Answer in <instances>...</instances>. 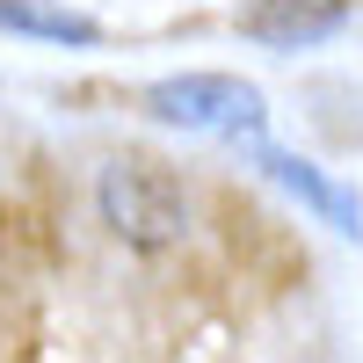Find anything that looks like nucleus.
<instances>
[{"instance_id": "nucleus-5", "label": "nucleus", "mask_w": 363, "mask_h": 363, "mask_svg": "<svg viewBox=\"0 0 363 363\" xmlns=\"http://www.w3.org/2000/svg\"><path fill=\"white\" fill-rule=\"evenodd\" d=\"M0 29H15V37H44V44H73V51L102 44V29L87 22V15L44 8V0H0Z\"/></svg>"}, {"instance_id": "nucleus-1", "label": "nucleus", "mask_w": 363, "mask_h": 363, "mask_svg": "<svg viewBox=\"0 0 363 363\" xmlns=\"http://www.w3.org/2000/svg\"><path fill=\"white\" fill-rule=\"evenodd\" d=\"M95 211H102V225L124 240V247H138V255H160V247H174V240L189 233V196H182V182L160 160H145V153L102 160Z\"/></svg>"}, {"instance_id": "nucleus-4", "label": "nucleus", "mask_w": 363, "mask_h": 363, "mask_svg": "<svg viewBox=\"0 0 363 363\" xmlns=\"http://www.w3.org/2000/svg\"><path fill=\"white\" fill-rule=\"evenodd\" d=\"M247 160H255L269 182H277L284 196H298V203H306L320 225H335V233H349V240L363 233V203H356V189L327 182L313 160H298V153H277V145H262V138H247Z\"/></svg>"}, {"instance_id": "nucleus-2", "label": "nucleus", "mask_w": 363, "mask_h": 363, "mask_svg": "<svg viewBox=\"0 0 363 363\" xmlns=\"http://www.w3.org/2000/svg\"><path fill=\"white\" fill-rule=\"evenodd\" d=\"M145 116L167 131H211V138H262L269 124L262 87L240 73H167L145 87Z\"/></svg>"}, {"instance_id": "nucleus-3", "label": "nucleus", "mask_w": 363, "mask_h": 363, "mask_svg": "<svg viewBox=\"0 0 363 363\" xmlns=\"http://www.w3.org/2000/svg\"><path fill=\"white\" fill-rule=\"evenodd\" d=\"M233 29L262 51H313L349 29V0H247Z\"/></svg>"}]
</instances>
